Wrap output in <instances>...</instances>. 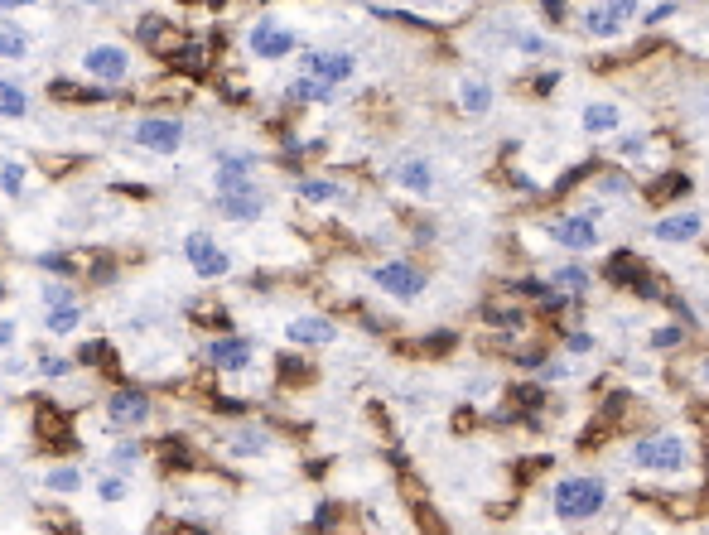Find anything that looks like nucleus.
<instances>
[{"label": "nucleus", "mask_w": 709, "mask_h": 535, "mask_svg": "<svg viewBox=\"0 0 709 535\" xmlns=\"http://www.w3.org/2000/svg\"><path fill=\"white\" fill-rule=\"evenodd\" d=\"M140 39H145V44H155V39H160V20H155V15H145V20H140Z\"/></svg>", "instance_id": "a18cd8bd"}, {"label": "nucleus", "mask_w": 709, "mask_h": 535, "mask_svg": "<svg viewBox=\"0 0 709 535\" xmlns=\"http://www.w3.org/2000/svg\"><path fill=\"white\" fill-rule=\"evenodd\" d=\"M632 15H637V5H628V0L584 5V10H579V29H584L589 39H618V34H628Z\"/></svg>", "instance_id": "423d86ee"}, {"label": "nucleus", "mask_w": 709, "mask_h": 535, "mask_svg": "<svg viewBox=\"0 0 709 535\" xmlns=\"http://www.w3.org/2000/svg\"><path fill=\"white\" fill-rule=\"evenodd\" d=\"M68 304H78V295H73V285H63V280H54V285H44V314H54V309H68Z\"/></svg>", "instance_id": "473e14b6"}, {"label": "nucleus", "mask_w": 709, "mask_h": 535, "mask_svg": "<svg viewBox=\"0 0 709 535\" xmlns=\"http://www.w3.org/2000/svg\"><path fill=\"white\" fill-rule=\"evenodd\" d=\"M285 338L300 343V348H328V343H338V323L324 319V314H304V319H290Z\"/></svg>", "instance_id": "4468645a"}, {"label": "nucleus", "mask_w": 709, "mask_h": 535, "mask_svg": "<svg viewBox=\"0 0 709 535\" xmlns=\"http://www.w3.org/2000/svg\"><path fill=\"white\" fill-rule=\"evenodd\" d=\"M618 155H623V160H642V155H647V140H642V135H623V140H618Z\"/></svg>", "instance_id": "e433bc0d"}, {"label": "nucleus", "mask_w": 709, "mask_h": 535, "mask_svg": "<svg viewBox=\"0 0 709 535\" xmlns=\"http://www.w3.org/2000/svg\"><path fill=\"white\" fill-rule=\"evenodd\" d=\"M565 343H570V352H579V357H584V352H594V348H599V338H594V333H570Z\"/></svg>", "instance_id": "79ce46f5"}, {"label": "nucleus", "mask_w": 709, "mask_h": 535, "mask_svg": "<svg viewBox=\"0 0 709 535\" xmlns=\"http://www.w3.org/2000/svg\"><path fill=\"white\" fill-rule=\"evenodd\" d=\"M623 126V111L613 107V102H589L584 107V131L589 135H608V131H618Z\"/></svg>", "instance_id": "6ab92c4d"}, {"label": "nucleus", "mask_w": 709, "mask_h": 535, "mask_svg": "<svg viewBox=\"0 0 709 535\" xmlns=\"http://www.w3.org/2000/svg\"><path fill=\"white\" fill-rule=\"evenodd\" d=\"M203 362L218 367V372H246V367H251V343L237 338V333L208 338V343H203Z\"/></svg>", "instance_id": "f8f14e48"}, {"label": "nucleus", "mask_w": 709, "mask_h": 535, "mask_svg": "<svg viewBox=\"0 0 709 535\" xmlns=\"http://www.w3.org/2000/svg\"><path fill=\"white\" fill-rule=\"evenodd\" d=\"M20 116H29V92L20 82L0 78V121H20Z\"/></svg>", "instance_id": "5701e85b"}, {"label": "nucleus", "mask_w": 709, "mask_h": 535, "mask_svg": "<svg viewBox=\"0 0 709 535\" xmlns=\"http://www.w3.org/2000/svg\"><path fill=\"white\" fill-rule=\"evenodd\" d=\"M541 401H546V386H541V381H517V386H512V405H521L517 420H531V415L541 410ZM531 425H536V420H531Z\"/></svg>", "instance_id": "b1692460"}, {"label": "nucleus", "mask_w": 709, "mask_h": 535, "mask_svg": "<svg viewBox=\"0 0 709 535\" xmlns=\"http://www.w3.org/2000/svg\"><path fill=\"white\" fill-rule=\"evenodd\" d=\"M603 507H608V482L589 478V473L560 478L555 492H550V511H555L560 521H570V526H584V521L603 516Z\"/></svg>", "instance_id": "f257e3e1"}, {"label": "nucleus", "mask_w": 709, "mask_h": 535, "mask_svg": "<svg viewBox=\"0 0 709 535\" xmlns=\"http://www.w3.org/2000/svg\"><path fill=\"white\" fill-rule=\"evenodd\" d=\"M0 439H5V425H0Z\"/></svg>", "instance_id": "603ef678"}, {"label": "nucleus", "mask_w": 709, "mask_h": 535, "mask_svg": "<svg viewBox=\"0 0 709 535\" xmlns=\"http://www.w3.org/2000/svg\"><path fill=\"white\" fill-rule=\"evenodd\" d=\"M425 343H430V352H449L454 348V333H430Z\"/></svg>", "instance_id": "49530a36"}, {"label": "nucleus", "mask_w": 709, "mask_h": 535, "mask_svg": "<svg viewBox=\"0 0 709 535\" xmlns=\"http://www.w3.org/2000/svg\"><path fill=\"white\" fill-rule=\"evenodd\" d=\"M396 188H406L415 198H430V193H435V169H430V160L406 155V160L396 164Z\"/></svg>", "instance_id": "dca6fc26"}, {"label": "nucleus", "mask_w": 709, "mask_h": 535, "mask_svg": "<svg viewBox=\"0 0 709 535\" xmlns=\"http://www.w3.org/2000/svg\"><path fill=\"white\" fill-rule=\"evenodd\" d=\"M700 232H705V217L700 213H666L652 227V237L666 241V246H685V241H695Z\"/></svg>", "instance_id": "2eb2a0df"}, {"label": "nucleus", "mask_w": 709, "mask_h": 535, "mask_svg": "<svg viewBox=\"0 0 709 535\" xmlns=\"http://www.w3.org/2000/svg\"><path fill=\"white\" fill-rule=\"evenodd\" d=\"M78 68H82V78H92V82H126L131 78V54L121 44H92V49H82Z\"/></svg>", "instance_id": "0eeeda50"}, {"label": "nucleus", "mask_w": 709, "mask_h": 535, "mask_svg": "<svg viewBox=\"0 0 709 535\" xmlns=\"http://www.w3.org/2000/svg\"><path fill=\"white\" fill-rule=\"evenodd\" d=\"M647 193H652L656 203H661V198H681V193H690V179H685V174H656V184L647 188Z\"/></svg>", "instance_id": "c756f323"}, {"label": "nucleus", "mask_w": 709, "mask_h": 535, "mask_svg": "<svg viewBox=\"0 0 709 535\" xmlns=\"http://www.w3.org/2000/svg\"><path fill=\"white\" fill-rule=\"evenodd\" d=\"M603 193H628V184H623L618 174H608V179H603Z\"/></svg>", "instance_id": "de8ad7c7"}, {"label": "nucleus", "mask_w": 709, "mask_h": 535, "mask_svg": "<svg viewBox=\"0 0 709 535\" xmlns=\"http://www.w3.org/2000/svg\"><path fill=\"white\" fill-rule=\"evenodd\" d=\"M39 266L49 270V275H73V261H68V256H58V251H54V256H39Z\"/></svg>", "instance_id": "a19ab883"}, {"label": "nucleus", "mask_w": 709, "mask_h": 535, "mask_svg": "<svg viewBox=\"0 0 709 535\" xmlns=\"http://www.w3.org/2000/svg\"><path fill=\"white\" fill-rule=\"evenodd\" d=\"M73 372V362H68V357H39V376H68Z\"/></svg>", "instance_id": "4c0bfd02"}, {"label": "nucleus", "mask_w": 709, "mask_h": 535, "mask_svg": "<svg viewBox=\"0 0 709 535\" xmlns=\"http://www.w3.org/2000/svg\"><path fill=\"white\" fill-rule=\"evenodd\" d=\"M628 463L632 468H642V473H681L685 463H690V444H685L681 434H642L637 444L628 449Z\"/></svg>", "instance_id": "f03ea898"}, {"label": "nucleus", "mask_w": 709, "mask_h": 535, "mask_svg": "<svg viewBox=\"0 0 709 535\" xmlns=\"http://www.w3.org/2000/svg\"><path fill=\"white\" fill-rule=\"evenodd\" d=\"M517 49H521V54H546L550 44L541 39V34H531V29H526V34H517Z\"/></svg>", "instance_id": "ea45409f"}, {"label": "nucleus", "mask_w": 709, "mask_h": 535, "mask_svg": "<svg viewBox=\"0 0 709 535\" xmlns=\"http://www.w3.org/2000/svg\"><path fill=\"white\" fill-rule=\"evenodd\" d=\"M266 449H271V434H266V429H237L232 444H227L232 458H261Z\"/></svg>", "instance_id": "412c9836"}, {"label": "nucleus", "mask_w": 709, "mask_h": 535, "mask_svg": "<svg viewBox=\"0 0 709 535\" xmlns=\"http://www.w3.org/2000/svg\"><path fill=\"white\" fill-rule=\"evenodd\" d=\"M218 213L227 217V222L251 227V222H261V217H266V193H261L256 184L232 188V193H218Z\"/></svg>", "instance_id": "9b49d317"}, {"label": "nucleus", "mask_w": 709, "mask_h": 535, "mask_svg": "<svg viewBox=\"0 0 709 535\" xmlns=\"http://www.w3.org/2000/svg\"><path fill=\"white\" fill-rule=\"evenodd\" d=\"M367 280L382 290V295L391 299H401V304H410V299H420L425 295V270L415 266V261H382V266H372L367 270Z\"/></svg>", "instance_id": "7ed1b4c3"}, {"label": "nucleus", "mask_w": 709, "mask_h": 535, "mask_svg": "<svg viewBox=\"0 0 709 535\" xmlns=\"http://www.w3.org/2000/svg\"><path fill=\"white\" fill-rule=\"evenodd\" d=\"M295 193H300L304 203H314V208H328V203H338V198H343V188L333 184V179H319V174L300 179V188H295Z\"/></svg>", "instance_id": "4be33fe9"}, {"label": "nucleus", "mask_w": 709, "mask_h": 535, "mask_svg": "<svg viewBox=\"0 0 709 535\" xmlns=\"http://www.w3.org/2000/svg\"><path fill=\"white\" fill-rule=\"evenodd\" d=\"M637 535H656V531H637Z\"/></svg>", "instance_id": "3c124183"}, {"label": "nucleus", "mask_w": 709, "mask_h": 535, "mask_svg": "<svg viewBox=\"0 0 709 535\" xmlns=\"http://www.w3.org/2000/svg\"><path fill=\"white\" fill-rule=\"evenodd\" d=\"M546 232H550V241H555V246H565V251H594V246H599V227H594V217H589V213L555 217Z\"/></svg>", "instance_id": "9d476101"}, {"label": "nucleus", "mask_w": 709, "mask_h": 535, "mask_svg": "<svg viewBox=\"0 0 709 535\" xmlns=\"http://www.w3.org/2000/svg\"><path fill=\"white\" fill-rule=\"evenodd\" d=\"M107 357H111L107 343H82V348H78V362H82V367H102Z\"/></svg>", "instance_id": "c9c22d12"}, {"label": "nucleus", "mask_w": 709, "mask_h": 535, "mask_svg": "<svg viewBox=\"0 0 709 535\" xmlns=\"http://www.w3.org/2000/svg\"><path fill=\"white\" fill-rule=\"evenodd\" d=\"M44 487L68 497V492H78V487H82V473H78V468H49V473H44Z\"/></svg>", "instance_id": "7c9ffc66"}, {"label": "nucleus", "mask_w": 709, "mask_h": 535, "mask_svg": "<svg viewBox=\"0 0 709 535\" xmlns=\"http://www.w3.org/2000/svg\"><path fill=\"white\" fill-rule=\"evenodd\" d=\"M136 145L140 150H150V155H179L184 150V121L179 116H140L136 121Z\"/></svg>", "instance_id": "39448f33"}, {"label": "nucleus", "mask_w": 709, "mask_h": 535, "mask_svg": "<svg viewBox=\"0 0 709 535\" xmlns=\"http://www.w3.org/2000/svg\"><path fill=\"white\" fill-rule=\"evenodd\" d=\"M546 290H555V295H565L570 304H579V299L589 295V270L584 266H555Z\"/></svg>", "instance_id": "f3484780"}, {"label": "nucleus", "mask_w": 709, "mask_h": 535, "mask_svg": "<svg viewBox=\"0 0 709 535\" xmlns=\"http://www.w3.org/2000/svg\"><path fill=\"white\" fill-rule=\"evenodd\" d=\"M29 54V39H25V29H5L0 25V58H25Z\"/></svg>", "instance_id": "2f4dec72"}, {"label": "nucleus", "mask_w": 709, "mask_h": 535, "mask_svg": "<svg viewBox=\"0 0 709 535\" xmlns=\"http://www.w3.org/2000/svg\"><path fill=\"white\" fill-rule=\"evenodd\" d=\"M280 376H309V367L300 357H280Z\"/></svg>", "instance_id": "c03bdc74"}, {"label": "nucleus", "mask_w": 709, "mask_h": 535, "mask_svg": "<svg viewBox=\"0 0 709 535\" xmlns=\"http://www.w3.org/2000/svg\"><path fill=\"white\" fill-rule=\"evenodd\" d=\"M82 323V304H68V309H54V314H44V333H54V338H68L73 328Z\"/></svg>", "instance_id": "393cba45"}, {"label": "nucleus", "mask_w": 709, "mask_h": 535, "mask_svg": "<svg viewBox=\"0 0 709 535\" xmlns=\"http://www.w3.org/2000/svg\"><path fill=\"white\" fill-rule=\"evenodd\" d=\"M184 256H189V266L198 280H222V275H232V251H222L218 237L203 232V227L184 237Z\"/></svg>", "instance_id": "20e7f679"}, {"label": "nucleus", "mask_w": 709, "mask_h": 535, "mask_svg": "<svg viewBox=\"0 0 709 535\" xmlns=\"http://www.w3.org/2000/svg\"><path fill=\"white\" fill-rule=\"evenodd\" d=\"M603 275H608L613 285H637V280L647 275V266H642V261H637L632 251H613V256H608V270H603Z\"/></svg>", "instance_id": "aec40b11"}, {"label": "nucleus", "mask_w": 709, "mask_h": 535, "mask_svg": "<svg viewBox=\"0 0 709 535\" xmlns=\"http://www.w3.org/2000/svg\"><path fill=\"white\" fill-rule=\"evenodd\" d=\"M483 319H488V323H497V328H521V323H526V314H521L517 304H502V299H488V304H483Z\"/></svg>", "instance_id": "a878e982"}, {"label": "nucleus", "mask_w": 709, "mask_h": 535, "mask_svg": "<svg viewBox=\"0 0 709 535\" xmlns=\"http://www.w3.org/2000/svg\"><path fill=\"white\" fill-rule=\"evenodd\" d=\"M304 78L324 82V87H343V82L357 73V58L353 54H328V49H314V54L300 58Z\"/></svg>", "instance_id": "1a4fd4ad"}, {"label": "nucleus", "mask_w": 709, "mask_h": 535, "mask_svg": "<svg viewBox=\"0 0 709 535\" xmlns=\"http://www.w3.org/2000/svg\"><path fill=\"white\" fill-rule=\"evenodd\" d=\"M107 420L116 429H136L150 420V396L140 391V386H121V391H111L107 401Z\"/></svg>", "instance_id": "ddd939ff"}, {"label": "nucleus", "mask_w": 709, "mask_h": 535, "mask_svg": "<svg viewBox=\"0 0 709 535\" xmlns=\"http://www.w3.org/2000/svg\"><path fill=\"white\" fill-rule=\"evenodd\" d=\"M700 376H705V386H709V357H705V362H700Z\"/></svg>", "instance_id": "09e8293b"}, {"label": "nucleus", "mask_w": 709, "mask_h": 535, "mask_svg": "<svg viewBox=\"0 0 709 535\" xmlns=\"http://www.w3.org/2000/svg\"><path fill=\"white\" fill-rule=\"evenodd\" d=\"M198 535H203V531H198Z\"/></svg>", "instance_id": "864d4df0"}, {"label": "nucleus", "mask_w": 709, "mask_h": 535, "mask_svg": "<svg viewBox=\"0 0 709 535\" xmlns=\"http://www.w3.org/2000/svg\"><path fill=\"white\" fill-rule=\"evenodd\" d=\"M25 164L20 160H5L0 164V193H10V198H20V193H25Z\"/></svg>", "instance_id": "c85d7f7f"}, {"label": "nucleus", "mask_w": 709, "mask_h": 535, "mask_svg": "<svg viewBox=\"0 0 709 535\" xmlns=\"http://www.w3.org/2000/svg\"><path fill=\"white\" fill-rule=\"evenodd\" d=\"M140 458H145V449H140L136 439H121V444H116V449H111V468H116V473H121V478H126V473H131V468H136Z\"/></svg>", "instance_id": "cd10ccee"}, {"label": "nucleus", "mask_w": 709, "mask_h": 535, "mask_svg": "<svg viewBox=\"0 0 709 535\" xmlns=\"http://www.w3.org/2000/svg\"><path fill=\"white\" fill-rule=\"evenodd\" d=\"M637 15H642L647 25H666V20L676 15V5H647V10H637Z\"/></svg>", "instance_id": "58836bf2"}, {"label": "nucleus", "mask_w": 709, "mask_h": 535, "mask_svg": "<svg viewBox=\"0 0 709 535\" xmlns=\"http://www.w3.org/2000/svg\"><path fill=\"white\" fill-rule=\"evenodd\" d=\"M290 102H333V87H324V82H314V78H295L290 82Z\"/></svg>", "instance_id": "bb28decb"}, {"label": "nucleus", "mask_w": 709, "mask_h": 535, "mask_svg": "<svg viewBox=\"0 0 709 535\" xmlns=\"http://www.w3.org/2000/svg\"><path fill=\"white\" fill-rule=\"evenodd\" d=\"M459 107H464V116H488L492 87L483 78H464V87H459Z\"/></svg>", "instance_id": "a211bd4d"}, {"label": "nucleus", "mask_w": 709, "mask_h": 535, "mask_svg": "<svg viewBox=\"0 0 709 535\" xmlns=\"http://www.w3.org/2000/svg\"><path fill=\"white\" fill-rule=\"evenodd\" d=\"M700 107H709V92H705V97H700ZM705 116H709V111H705Z\"/></svg>", "instance_id": "8fccbe9b"}, {"label": "nucleus", "mask_w": 709, "mask_h": 535, "mask_svg": "<svg viewBox=\"0 0 709 535\" xmlns=\"http://www.w3.org/2000/svg\"><path fill=\"white\" fill-rule=\"evenodd\" d=\"M15 338H20V323H15V319H0V348H15Z\"/></svg>", "instance_id": "37998d69"}, {"label": "nucleus", "mask_w": 709, "mask_h": 535, "mask_svg": "<svg viewBox=\"0 0 709 535\" xmlns=\"http://www.w3.org/2000/svg\"><path fill=\"white\" fill-rule=\"evenodd\" d=\"M97 497H102L107 507H116V502H126V497H131V487H126V478H121V473H111V478L97 482Z\"/></svg>", "instance_id": "72a5a7b5"}, {"label": "nucleus", "mask_w": 709, "mask_h": 535, "mask_svg": "<svg viewBox=\"0 0 709 535\" xmlns=\"http://www.w3.org/2000/svg\"><path fill=\"white\" fill-rule=\"evenodd\" d=\"M246 49L256 58H266V63H280V58H290L300 49V39H295V29L275 25V20H261V25H251V34H246Z\"/></svg>", "instance_id": "6e6552de"}, {"label": "nucleus", "mask_w": 709, "mask_h": 535, "mask_svg": "<svg viewBox=\"0 0 709 535\" xmlns=\"http://www.w3.org/2000/svg\"><path fill=\"white\" fill-rule=\"evenodd\" d=\"M681 343H685V328H681V323H661V328L652 333V348H656V352H671V348H681Z\"/></svg>", "instance_id": "f704fd0d"}]
</instances>
